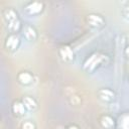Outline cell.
Listing matches in <instances>:
<instances>
[{"label": "cell", "mask_w": 129, "mask_h": 129, "mask_svg": "<svg viewBox=\"0 0 129 129\" xmlns=\"http://www.w3.org/2000/svg\"><path fill=\"white\" fill-rule=\"evenodd\" d=\"M3 18H4V20L7 23L8 29L12 33H15V32H17L19 30L21 23H20V20L18 18L17 12L13 8H6V9H4V11H3Z\"/></svg>", "instance_id": "obj_1"}, {"label": "cell", "mask_w": 129, "mask_h": 129, "mask_svg": "<svg viewBox=\"0 0 129 129\" xmlns=\"http://www.w3.org/2000/svg\"><path fill=\"white\" fill-rule=\"evenodd\" d=\"M104 59V55L100 54V53H93L91 56H89L85 63H84V68L88 71V72H93L99 64H101V62Z\"/></svg>", "instance_id": "obj_2"}, {"label": "cell", "mask_w": 129, "mask_h": 129, "mask_svg": "<svg viewBox=\"0 0 129 129\" xmlns=\"http://www.w3.org/2000/svg\"><path fill=\"white\" fill-rule=\"evenodd\" d=\"M24 10L26 11V13L30 15L39 14L43 10V3L40 1H31L25 5Z\"/></svg>", "instance_id": "obj_3"}, {"label": "cell", "mask_w": 129, "mask_h": 129, "mask_svg": "<svg viewBox=\"0 0 129 129\" xmlns=\"http://www.w3.org/2000/svg\"><path fill=\"white\" fill-rule=\"evenodd\" d=\"M20 43V39L18 37V35H16L15 33H11L5 40V47L11 51L16 50L19 46Z\"/></svg>", "instance_id": "obj_4"}, {"label": "cell", "mask_w": 129, "mask_h": 129, "mask_svg": "<svg viewBox=\"0 0 129 129\" xmlns=\"http://www.w3.org/2000/svg\"><path fill=\"white\" fill-rule=\"evenodd\" d=\"M99 98L104 102H112L115 99V93L108 88H103L98 91Z\"/></svg>", "instance_id": "obj_5"}, {"label": "cell", "mask_w": 129, "mask_h": 129, "mask_svg": "<svg viewBox=\"0 0 129 129\" xmlns=\"http://www.w3.org/2000/svg\"><path fill=\"white\" fill-rule=\"evenodd\" d=\"M88 22L93 27H101L104 25L105 20L101 15L96 13H91L88 15Z\"/></svg>", "instance_id": "obj_6"}, {"label": "cell", "mask_w": 129, "mask_h": 129, "mask_svg": "<svg viewBox=\"0 0 129 129\" xmlns=\"http://www.w3.org/2000/svg\"><path fill=\"white\" fill-rule=\"evenodd\" d=\"M59 55H60L61 59L63 61H66V62H69V61H71V60L74 59V51L68 45H63V46L60 47V49H59Z\"/></svg>", "instance_id": "obj_7"}, {"label": "cell", "mask_w": 129, "mask_h": 129, "mask_svg": "<svg viewBox=\"0 0 129 129\" xmlns=\"http://www.w3.org/2000/svg\"><path fill=\"white\" fill-rule=\"evenodd\" d=\"M17 80H18V82H19L21 85L27 86V85H30V84L33 82V75H32L30 72L23 71V72H20V73L18 74Z\"/></svg>", "instance_id": "obj_8"}, {"label": "cell", "mask_w": 129, "mask_h": 129, "mask_svg": "<svg viewBox=\"0 0 129 129\" xmlns=\"http://www.w3.org/2000/svg\"><path fill=\"white\" fill-rule=\"evenodd\" d=\"M23 35L29 41H33L37 37V33H36L35 28L33 26L29 25V24H27V25L24 26V28H23Z\"/></svg>", "instance_id": "obj_9"}, {"label": "cell", "mask_w": 129, "mask_h": 129, "mask_svg": "<svg viewBox=\"0 0 129 129\" xmlns=\"http://www.w3.org/2000/svg\"><path fill=\"white\" fill-rule=\"evenodd\" d=\"M21 101H22V103L24 104L26 110H28V111H32V110H34V109L37 107L36 101H35L32 97H30V96H24Z\"/></svg>", "instance_id": "obj_10"}, {"label": "cell", "mask_w": 129, "mask_h": 129, "mask_svg": "<svg viewBox=\"0 0 129 129\" xmlns=\"http://www.w3.org/2000/svg\"><path fill=\"white\" fill-rule=\"evenodd\" d=\"M12 111L15 115L21 116L23 114H25L26 112V108L24 106V104L22 103V101H15L12 105Z\"/></svg>", "instance_id": "obj_11"}, {"label": "cell", "mask_w": 129, "mask_h": 129, "mask_svg": "<svg viewBox=\"0 0 129 129\" xmlns=\"http://www.w3.org/2000/svg\"><path fill=\"white\" fill-rule=\"evenodd\" d=\"M100 124L102 125V127H104L106 129H110L114 126L115 122H114V119L110 115H103L100 118Z\"/></svg>", "instance_id": "obj_12"}, {"label": "cell", "mask_w": 129, "mask_h": 129, "mask_svg": "<svg viewBox=\"0 0 129 129\" xmlns=\"http://www.w3.org/2000/svg\"><path fill=\"white\" fill-rule=\"evenodd\" d=\"M119 127L120 129H129V112L119 117Z\"/></svg>", "instance_id": "obj_13"}, {"label": "cell", "mask_w": 129, "mask_h": 129, "mask_svg": "<svg viewBox=\"0 0 129 129\" xmlns=\"http://www.w3.org/2000/svg\"><path fill=\"white\" fill-rule=\"evenodd\" d=\"M22 129H35V126L31 121H25L22 124Z\"/></svg>", "instance_id": "obj_14"}, {"label": "cell", "mask_w": 129, "mask_h": 129, "mask_svg": "<svg viewBox=\"0 0 129 129\" xmlns=\"http://www.w3.org/2000/svg\"><path fill=\"white\" fill-rule=\"evenodd\" d=\"M122 14H123V16H124L126 19L129 20V5L123 8V10H122Z\"/></svg>", "instance_id": "obj_15"}, {"label": "cell", "mask_w": 129, "mask_h": 129, "mask_svg": "<svg viewBox=\"0 0 129 129\" xmlns=\"http://www.w3.org/2000/svg\"><path fill=\"white\" fill-rule=\"evenodd\" d=\"M67 129H79V127L76 125H70L69 127H67Z\"/></svg>", "instance_id": "obj_16"}, {"label": "cell", "mask_w": 129, "mask_h": 129, "mask_svg": "<svg viewBox=\"0 0 129 129\" xmlns=\"http://www.w3.org/2000/svg\"><path fill=\"white\" fill-rule=\"evenodd\" d=\"M125 54H126V56H127V57H129V45L125 48Z\"/></svg>", "instance_id": "obj_17"}]
</instances>
